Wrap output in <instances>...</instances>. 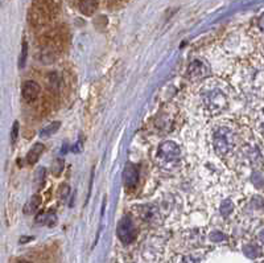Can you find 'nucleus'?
Instances as JSON below:
<instances>
[{
  "mask_svg": "<svg viewBox=\"0 0 264 263\" xmlns=\"http://www.w3.org/2000/svg\"><path fill=\"white\" fill-rule=\"evenodd\" d=\"M60 10V0H40L31 11V20L35 26L48 24Z\"/></svg>",
  "mask_w": 264,
  "mask_h": 263,
  "instance_id": "nucleus-1",
  "label": "nucleus"
},
{
  "mask_svg": "<svg viewBox=\"0 0 264 263\" xmlns=\"http://www.w3.org/2000/svg\"><path fill=\"white\" fill-rule=\"evenodd\" d=\"M234 146V135L226 127H221L214 134V147L220 155H226Z\"/></svg>",
  "mask_w": 264,
  "mask_h": 263,
  "instance_id": "nucleus-2",
  "label": "nucleus"
},
{
  "mask_svg": "<svg viewBox=\"0 0 264 263\" xmlns=\"http://www.w3.org/2000/svg\"><path fill=\"white\" fill-rule=\"evenodd\" d=\"M40 41L42 47L46 48L49 52H60L66 45V37L61 31H52L45 33Z\"/></svg>",
  "mask_w": 264,
  "mask_h": 263,
  "instance_id": "nucleus-3",
  "label": "nucleus"
},
{
  "mask_svg": "<svg viewBox=\"0 0 264 263\" xmlns=\"http://www.w3.org/2000/svg\"><path fill=\"white\" fill-rule=\"evenodd\" d=\"M118 237L123 244H131L135 239V228L134 224L131 221L130 217H124L122 221L119 222L118 229H116Z\"/></svg>",
  "mask_w": 264,
  "mask_h": 263,
  "instance_id": "nucleus-4",
  "label": "nucleus"
},
{
  "mask_svg": "<svg viewBox=\"0 0 264 263\" xmlns=\"http://www.w3.org/2000/svg\"><path fill=\"white\" fill-rule=\"evenodd\" d=\"M40 92H41V87L38 85L36 81H26L22 83L21 87V95L22 99L28 103H32V102L37 101L38 95H40Z\"/></svg>",
  "mask_w": 264,
  "mask_h": 263,
  "instance_id": "nucleus-5",
  "label": "nucleus"
},
{
  "mask_svg": "<svg viewBox=\"0 0 264 263\" xmlns=\"http://www.w3.org/2000/svg\"><path fill=\"white\" fill-rule=\"evenodd\" d=\"M178 154H180V151H178L177 144L173 142L162 143L159 148V158L164 162H173L177 159Z\"/></svg>",
  "mask_w": 264,
  "mask_h": 263,
  "instance_id": "nucleus-6",
  "label": "nucleus"
},
{
  "mask_svg": "<svg viewBox=\"0 0 264 263\" xmlns=\"http://www.w3.org/2000/svg\"><path fill=\"white\" fill-rule=\"evenodd\" d=\"M137 180H139V171H137L136 167L128 164L123 172L124 187L127 188V189L134 188L137 184Z\"/></svg>",
  "mask_w": 264,
  "mask_h": 263,
  "instance_id": "nucleus-7",
  "label": "nucleus"
},
{
  "mask_svg": "<svg viewBox=\"0 0 264 263\" xmlns=\"http://www.w3.org/2000/svg\"><path fill=\"white\" fill-rule=\"evenodd\" d=\"M54 107H56V94L48 93V94L44 95L38 111L41 113V115H49L54 110Z\"/></svg>",
  "mask_w": 264,
  "mask_h": 263,
  "instance_id": "nucleus-8",
  "label": "nucleus"
},
{
  "mask_svg": "<svg viewBox=\"0 0 264 263\" xmlns=\"http://www.w3.org/2000/svg\"><path fill=\"white\" fill-rule=\"evenodd\" d=\"M77 6L81 13L86 16H91L98 8V0H77Z\"/></svg>",
  "mask_w": 264,
  "mask_h": 263,
  "instance_id": "nucleus-9",
  "label": "nucleus"
},
{
  "mask_svg": "<svg viewBox=\"0 0 264 263\" xmlns=\"http://www.w3.org/2000/svg\"><path fill=\"white\" fill-rule=\"evenodd\" d=\"M44 149H45L44 144H41V143H36L35 146L29 149L28 155H27V163H28L29 165L36 164V163L38 162L40 156H41L42 152H44Z\"/></svg>",
  "mask_w": 264,
  "mask_h": 263,
  "instance_id": "nucleus-10",
  "label": "nucleus"
},
{
  "mask_svg": "<svg viewBox=\"0 0 264 263\" xmlns=\"http://www.w3.org/2000/svg\"><path fill=\"white\" fill-rule=\"evenodd\" d=\"M40 205H41V196L40 194H33L28 200V203L26 204V206H24V213L26 214H33L40 208Z\"/></svg>",
  "mask_w": 264,
  "mask_h": 263,
  "instance_id": "nucleus-11",
  "label": "nucleus"
},
{
  "mask_svg": "<svg viewBox=\"0 0 264 263\" xmlns=\"http://www.w3.org/2000/svg\"><path fill=\"white\" fill-rule=\"evenodd\" d=\"M46 86H48V89L51 90V93H56L58 92L61 86V78L57 73H49L46 74Z\"/></svg>",
  "mask_w": 264,
  "mask_h": 263,
  "instance_id": "nucleus-12",
  "label": "nucleus"
},
{
  "mask_svg": "<svg viewBox=\"0 0 264 263\" xmlns=\"http://www.w3.org/2000/svg\"><path fill=\"white\" fill-rule=\"evenodd\" d=\"M60 127H61L60 122H52L51 124H48V126L42 128L40 135H41V137H51V135H53L54 133H57Z\"/></svg>",
  "mask_w": 264,
  "mask_h": 263,
  "instance_id": "nucleus-13",
  "label": "nucleus"
},
{
  "mask_svg": "<svg viewBox=\"0 0 264 263\" xmlns=\"http://www.w3.org/2000/svg\"><path fill=\"white\" fill-rule=\"evenodd\" d=\"M45 176H46V171L45 168H38L35 173V185L36 189H41L42 185L45 183Z\"/></svg>",
  "mask_w": 264,
  "mask_h": 263,
  "instance_id": "nucleus-14",
  "label": "nucleus"
},
{
  "mask_svg": "<svg viewBox=\"0 0 264 263\" xmlns=\"http://www.w3.org/2000/svg\"><path fill=\"white\" fill-rule=\"evenodd\" d=\"M64 167H65L64 160H62V159H56L53 165H52V173H53L56 178H58V176H61L62 171H64Z\"/></svg>",
  "mask_w": 264,
  "mask_h": 263,
  "instance_id": "nucleus-15",
  "label": "nucleus"
},
{
  "mask_svg": "<svg viewBox=\"0 0 264 263\" xmlns=\"http://www.w3.org/2000/svg\"><path fill=\"white\" fill-rule=\"evenodd\" d=\"M27 56H28V44H27V41H22L21 54H20V60H19V67L20 68H24V65H26Z\"/></svg>",
  "mask_w": 264,
  "mask_h": 263,
  "instance_id": "nucleus-16",
  "label": "nucleus"
},
{
  "mask_svg": "<svg viewBox=\"0 0 264 263\" xmlns=\"http://www.w3.org/2000/svg\"><path fill=\"white\" fill-rule=\"evenodd\" d=\"M70 193V188L67 184H62L60 188H58V197H60V200H65L67 196Z\"/></svg>",
  "mask_w": 264,
  "mask_h": 263,
  "instance_id": "nucleus-17",
  "label": "nucleus"
},
{
  "mask_svg": "<svg viewBox=\"0 0 264 263\" xmlns=\"http://www.w3.org/2000/svg\"><path fill=\"white\" fill-rule=\"evenodd\" d=\"M17 135H19V122H15L12 127V134H11V139L12 143H15L17 140Z\"/></svg>",
  "mask_w": 264,
  "mask_h": 263,
  "instance_id": "nucleus-18",
  "label": "nucleus"
},
{
  "mask_svg": "<svg viewBox=\"0 0 264 263\" xmlns=\"http://www.w3.org/2000/svg\"><path fill=\"white\" fill-rule=\"evenodd\" d=\"M258 130L264 135V111L258 118Z\"/></svg>",
  "mask_w": 264,
  "mask_h": 263,
  "instance_id": "nucleus-19",
  "label": "nucleus"
},
{
  "mask_svg": "<svg viewBox=\"0 0 264 263\" xmlns=\"http://www.w3.org/2000/svg\"><path fill=\"white\" fill-rule=\"evenodd\" d=\"M259 27H260L261 31H264V13L260 16V19H259Z\"/></svg>",
  "mask_w": 264,
  "mask_h": 263,
  "instance_id": "nucleus-20",
  "label": "nucleus"
},
{
  "mask_svg": "<svg viewBox=\"0 0 264 263\" xmlns=\"http://www.w3.org/2000/svg\"><path fill=\"white\" fill-rule=\"evenodd\" d=\"M184 263H197L194 259H191V258H186V259L184 260Z\"/></svg>",
  "mask_w": 264,
  "mask_h": 263,
  "instance_id": "nucleus-21",
  "label": "nucleus"
},
{
  "mask_svg": "<svg viewBox=\"0 0 264 263\" xmlns=\"http://www.w3.org/2000/svg\"><path fill=\"white\" fill-rule=\"evenodd\" d=\"M17 263H32V262H29V260H27V259H21V260H19Z\"/></svg>",
  "mask_w": 264,
  "mask_h": 263,
  "instance_id": "nucleus-22",
  "label": "nucleus"
}]
</instances>
